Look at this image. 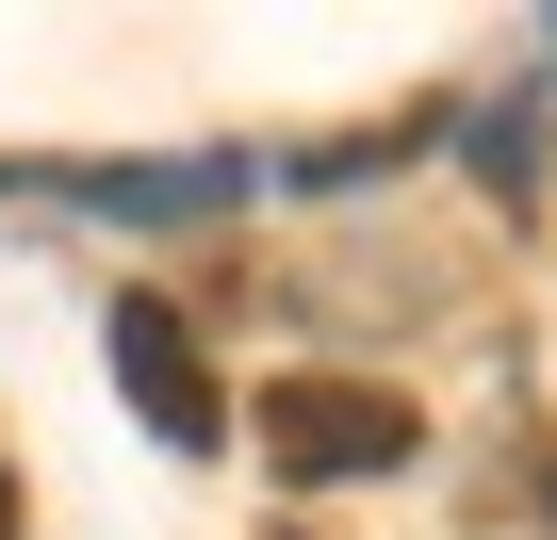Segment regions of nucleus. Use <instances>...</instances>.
Returning <instances> with one entry per match:
<instances>
[{
  "mask_svg": "<svg viewBox=\"0 0 557 540\" xmlns=\"http://www.w3.org/2000/svg\"><path fill=\"white\" fill-rule=\"evenodd\" d=\"M0 540H17V475H0Z\"/></svg>",
  "mask_w": 557,
  "mask_h": 540,
  "instance_id": "20e7f679",
  "label": "nucleus"
},
{
  "mask_svg": "<svg viewBox=\"0 0 557 540\" xmlns=\"http://www.w3.org/2000/svg\"><path fill=\"white\" fill-rule=\"evenodd\" d=\"M115 377H132V410H148V442H181V459H213V426H230V393H213V361H197V328H181L164 296H115Z\"/></svg>",
  "mask_w": 557,
  "mask_h": 540,
  "instance_id": "f03ea898",
  "label": "nucleus"
},
{
  "mask_svg": "<svg viewBox=\"0 0 557 540\" xmlns=\"http://www.w3.org/2000/svg\"><path fill=\"white\" fill-rule=\"evenodd\" d=\"M541 540H557V459H541Z\"/></svg>",
  "mask_w": 557,
  "mask_h": 540,
  "instance_id": "7ed1b4c3",
  "label": "nucleus"
},
{
  "mask_svg": "<svg viewBox=\"0 0 557 540\" xmlns=\"http://www.w3.org/2000/svg\"><path fill=\"white\" fill-rule=\"evenodd\" d=\"M262 459L296 475V491L394 475V459H410V393H377V377H278V393H262Z\"/></svg>",
  "mask_w": 557,
  "mask_h": 540,
  "instance_id": "f257e3e1",
  "label": "nucleus"
}]
</instances>
